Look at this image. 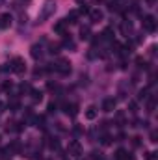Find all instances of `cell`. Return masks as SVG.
Masks as SVG:
<instances>
[{"label": "cell", "instance_id": "6da1fadb", "mask_svg": "<svg viewBox=\"0 0 158 160\" xmlns=\"http://www.w3.org/2000/svg\"><path fill=\"white\" fill-rule=\"evenodd\" d=\"M9 71H13L15 74H22L26 71V63H24L22 58H13L11 63H9Z\"/></svg>", "mask_w": 158, "mask_h": 160}, {"label": "cell", "instance_id": "7a4b0ae2", "mask_svg": "<svg viewBox=\"0 0 158 160\" xmlns=\"http://www.w3.org/2000/svg\"><path fill=\"white\" fill-rule=\"evenodd\" d=\"M54 69L58 73H62V74H69L71 73V63L67 62V60H60V62L54 65Z\"/></svg>", "mask_w": 158, "mask_h": 160}, {"label": "cell", "instance_id": "3957f363", "mask_svg": "<svg viewBox=\"0 0 158 160\" xmlns=\"http://www.w3.org/2000/svg\"><path fill=\"white\" fill-rule=\"evenodd\" d=\"M143 28L147 32H154L156 30V19L152 17V15H145L143 17Z\"/></svg>", "mask_w": 158, "mask_h": 160}, {"label": "cell", "instance_id": "277c9868", "mask_svg": "<svg viewBox=\"0 0 158 160\" xmlns=\"http://www.w3.org/2000/svg\"><path fill=\"white\" fill-rule=\"evenodd\" d=\"M56 9V2L54 0H47V2H45V8H43V11H41V19H47L50 13H52Z\"/></svg>", "mask_w": 158, "mask_h": 160}, {"label": "cell", "instance_id": "5b68a950", "mask_svg": "<svg viewBox=\"0 0 158 160\" xmlns=\"http://www.w3.org/2000/svg\"><path fill=\"white\" fill-rule=\"evenodd\" d=\"M67 151H69V154H73V156H80V153H82V145H80L76 140H73V142L69 143Z\"/></svg>", "mask_w": 158, "mask_h": 160}, {"label": "cell", "instance_id": "8992f818", "mask_svg": "<svg viewBox=\"0 0 158 160\" xmlns=\"http://www.w3.org/2000/svg\"><path fill=\"white\" fill-rule=\"evenodd\" d=\"M114 108H115V99H104V102H103L104 112H112Z\"/></svg>", "mask_w": 158, "mask_h": 160}, {"label": "cell", "instance_id": "52a82bcc", "mask_svg": "<svg viewBox=\"0 0 158 160\" xmlns=\"http://www.w3.org/2000/svg\"><path fill=\"white\" fill-rule=\"evenodd\" d=\"M89 19H91V22L103 21V11H100V9H93V11H89Z\"/></svg>", "mask_w": 158, "mask_h": 160}, {"label": "cell", "instance_id": "ba28073f", "mask_svg": "<svg viewBox=\"0 0 158 160\" xmlns=\"http://www.w3.org/2000/svg\"><path fill=\"white\" fill-rule=\"evenodd\" d=\"M9 24H11V15H9V13H4L2 17H0V28H8Z\"/></svg>", "mask_w": 158, "mask_h": 160}, {"label": "cell", "instance_id": "9c48e42d", "mask_svg": "<svg viewBox=\"0 0 158 160\" xmlns=\"http://www.w3.org/2000/svg\"><path fill=\"white\" fill-rule=\"evenodd\" d=\"M97 117V106H88L86 108V119H95Z\"/></svg>", "mask_w": 158, "mask_h": 160}, {"label": "cell", "instance_id": "30bf717a", "mask_svg": "<svg viewBox=\"0 0 158 160\" xmlns=\"http://www.w3.org/2000/svg\"><path fill=\"white\" fill-rule=\"evenodd\" d=\"M65 24H67V21L56 22V24H54V32H56V34H62V36H63V34H65Z\"/></svg>", "mask_w": 158, "mask_h": 160}, {"label": "cell", "instance_id": "8fae6325", "mask_svg": "<svg viewBox=\"0 0 158 160\" xmlns=\"http://www.w3.org/2000/svg\"><path fill=\"white\" fill-rule=\"evenodd\" d=\"M65 112L69 114V116H76V114H78V104H65Z\"/></svg>", "mask_w": 158, "mask_h": 160}, {"label": "cell", "instance_id": "7c38bea8", "mask_svg": "<svg viewBox=\"0 0 158 160\" xmlns=\"http://www.w3.org/2000/svg\"><path fill=\"white\" fill-rule=\"evenodd\" d=\"M89 34H91L89 26H82V28H80V37H82V39H89Z\"/></svg>", "mask_w": 158, "mask_h": 160}, {"label": "cell", "instance_id": "4fadbf2b", "mask_svg": "<svg viewBox=\"0 0 158 160\" xmlns=\"http://www.w3.org/2000/svg\"><path fill=\"white\" fill-rule=\"evenodd\" d=\"M103 37L108 39V41H112V39H114V30H112V28H106L104 32H103Z\"/></svg>", "mask_w": 158, "mask_h": 160}, {"label": "cell", "instance_id": "5bb4252c", "mask_svg": "<svg viewBox=\"0 0 158 160\" xmlns=\"http://www.w3.org/2000/svg\"><path fill=\"white\" fill-rule=\"evenodd\" d=\"M76 19H78V11H71L65 21H67V22H76Z\"/></svg>", "mask_w": 158, "mask_h": 160}, {"label": "cell", "instance_id": "9a60e30c", "mask_svg": "<svg viewBox=\"0 0 158 160\" xmlns=\"http://www.w3.org/2000/svg\"><path fill=\"white\" fill-rule=\"evenodd\" d=\"M121 32H123V34L132 32V24L130 22H123V24H121Z\"/></svg>", "mask_w": 158, "mask_h": 160}, {"label": "cell", "instance_id": "2e32d148", "mask_svg": "<svg viewBox=\"0 0 158 160\" xmlns=\"http://www.w3.org/2000/svg\"><path fill=\"white\" fill-rule=\"evenodd\" d=\"M32 56H34L35 60H37L39 56H41V48H39L37 45H34V47H32Z\"/></svg>", "mask_w": 158, "mask_h": 160}, {"label": "cell", "instance_id": "e0dca14e", "mask_svg": "<svg viewBox=\"0 0 158 160\" xmlns=\"http://www.w3.org/2000/svg\"><path fill=\"white\" fill-rule=\"evenodd\" d=\"M32 99H34V102H39L43 99V93L41 91H32Z\"/></svg>", "mask_w": 158, "mask_h": 160}, {"label": "cell", "instance_id": "ac0fdd59", "mask_svg": "<svg viewBox=\"0 0 158 160\" xmlns=\"http://www.w3.org/2000/svg\"><path fill=\"white\" fill-rule=\"evenodd\" d=\"M154 110V99H151L149 102H147V112H152Z\"/></svg>", "mask_w": 158, "mask_h": 160}, {"label": "cell", "instance_id": "d6986e66", "mask_svg": "<svg viewBox=\"0 0 158 160\" xmlns=\"http://www.w3.org/2000/svg\"><path fill=\"white\" fill-rule=\"evenodd\" d=\"M89 160H103V154H100V153H91Z\"/></svg>", "mask_w": 158, "mask_h": 160}, {"label": "cell", "instance_id": "ffe728a7", "mask_svg": "<svg viewBox=\"0 0 158 160\" xmlns=\"http://www.w3.org/2000/svg\"><path fill=\"white\" fill-rule=\"evenodd\" d=\"M9 149H11V151H19V149H21V145H19V142H11Z\"/></svg>", "mask_w": 158, "mask_h": 160}, {"label": "cell", "instance_id": "44dd1931", "mask_svg": "<svg viewBox=\"0 0 158 160\" xmlns=\"http://www.w3.org/2000/svg\"><path fill=\"white\" fill-rule=\"evenodd\" d=\"M145 158H147V160H156V153H152V151H149V153L145 154Z\"/></svg>", "mask_w": 158, "mask_h": 160}, {"label": "cell", "instance_id": "7402d4cb", "mask_svg": "<svg viewBox=\"0 0 158 160\" xmlns=\"http://www.w3.org/2000/svg\"><path fill=\"white\" fill-rule=\"evenodd\" d=\"M140 140H141L140 136H136V138H132V145H134V147H140V143H141V142H140Z\"/></svg>", "mask_w": 158, "mask_h": 160}, {"label": "cell", "instance_id": "603a6c76", "mask_svg": "<svg viewBox=\"0 0 158 160\" xmlns=\"http://www.w3.org/2000/svg\"><path fill=\"white\" fill-rule=\"evenodd\" d=\"M147 97V89H141L140 91V99H145Z\"/></svg>", "mask_w": 158, "mask_h": 160}, {"label": "cell", "instance_id": "cb8c5ba5", "mask_svg": "<svg viewBox=\"0 0 158 160\" xmlns=\"http://www.w3.org/2000/svg\"><path fill=\"white\" fill-rule=\"evenodd\" d=\"M54 110H56V102H50L48 104V112H54Z\"/></svg>", "mask_w": 158, "mask_h": 160}, {"label": "cell", "instance_id": "d4e9b609", "mask_svg": "<svg viewBox=\"0 0 158 160\" xmlns=\"http://www.w3.org/2000/svg\"><path fill=\"white\" fill-rule=\"evenodd\" d=\"M103 143H104V145H108V143H110V136H103Z\"/></svg>", "mask_w": 158, "mask_h": 160}, {"label": "cell", "instance_id": "484cf974", "mask_svg": "<svg viewBox=\"0 0 158 160\" xmlns=\"http://www.w3.org/2000/svg\"><path fill=\"white\" fill-rule=\"evenodd\" d=\"M151 142H156V132H154V131L151 132Z\"/></svg>", "mask_w": 158, "mask_h": 160}, {"label": "cell", "instance_id": "4316f807", "mask_svg": "<svg viewBox=\"0 0 158 160\" xmlns=\"http://www.w3.org/2000/svg\"><path fill=\"white\" fill-rule=\"evenodd\" d=\"M130 112H136V102H130Z\"/></svg>", "mask_w": 158, "mask_h": 160}, {"label": "cell", "instance_id": "83f0119b", "mask_svg": "<svg viewBox=\"0 0 158 160\" xmlns=\"http://www.w3.org/2000/svg\"><path fill=\"white\" fill-rule=\"evenodd\" d=\"M156 2V0H147V4H154Z\"/></svg>", "mask_w": 158, "mask_h": 160}]
</instances>
